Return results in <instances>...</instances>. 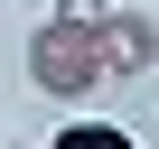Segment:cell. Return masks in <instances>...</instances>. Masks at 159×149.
Wrapping results in <instances>:
<instances>
[{
  "label": "cell",
  "mask_w": 159,
  "mask_h": 149,
  "mask_svg": "<svg viewBox=\"0 0 159 149\" xmlns=\"http://www.w3.org/2000/svg\"><path fill=\"white\" fill-rule=\"evenodd\" d=\"M0 149H28V140H0Z\"/></svg>",
  "instance_id": "cell-5"
},
{
  "label": "cell",
  "mask_w": 159,
  "mask_h": 149,
  "mask_svg": "<svg viewBox=\"0 0 159 149\" xmlns=\"http://www.w3.org/2000/svg\"><path fill=\"white\" fill-rule=\"evenodd\" d=\"M56 19H75V28H103V19H112V0H56Z\"/></svg>",
  "instance_id": "cell-4"
},
{
  "label": "cell",
  "mask_w": 159,
  "mask_h": 149,
  "mask_svg": "<svg viewBox=\"0 0 159 149\" xmlns=\"http://www.w3.org/2000/svg\"><path fill=\"white\" fill-rule=\"evenodd\" d=\"M47 149H140V140H131V130H112V121H66Z\"/></svg>",
  "instance_id": "cell-3"
},
{
  "label": "cell",
  "mask_w": 159,
  "mask_h": 149,
  "mask_svg": "<svg viewBox=\"0 0 159 149\" xmlns=\"http://www.w3.org/2000/svg\"><path fill=\"white\" fill-rule=\"evenodd\" d=\"M94 37H103V74H150V19H140V10L112 0V19H103Z\"/></svg>",
  "instance_id": "cell-2"
},
{
  "label": "cell",
  "mask_w": 159,
  "mask_h": 149,
  "mask_svg": "<svg viewBox=\"0 0 159 149\" xmlns=\"http://www.w3.org/2000/svg\"><path fill=\"white\" fill-rule=\"evenodd\" d=\"M28 84L56 93V103L103 93V37L75 28V19H38V28H28Z\"/></svg>",
  "instance_id": "cell-1"
}]
</instances>
